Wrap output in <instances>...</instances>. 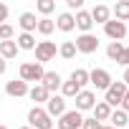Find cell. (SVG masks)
Returning a JSON list of instances; mask_svg holds the SVG:
<instances>
[{
	"mask_svg": "<svg viewBox=\"0 0 129 129\" xmlns=\"http://www.w3.org/2000/svg\"><path fill=\"white\" fill-rule=\"evenodd\" d=\"M28 126H30V129H53V121H51V116L46 114V109L33 106V109L28 111Z\"/></svg>",
	"mask_w": 129,
	"mask_h": 129,
	"instance_id": "obj_1",
	"label": "cell"
},
{
	"mask_svg": "<svg viewBox=\"0 0 129 129\" xmlns=\"http://www.w3.org/2000/svg\"><path fill=\"white\" fill-rule=\"evenodd\" d=\"M124 94H126V84H124V81H111V86L106 89V99H104V101L114 109V106H119V104H121Z\"/></svg>",
	"mask_w": 129,
	"mask_h": 129,
	"instance_id": "obj_2",
	"label": "cell"
},
{
	"mask_svg": "<svg viewBox=\"0 0 129 129\" xmlns=\"http://www.w3.org/2000/svg\"><path fill=\"white\" fill-rule=\"evenodd\" d=\"M43 66L41 63H36V61H30V63H20V81H41L43 79Z\"/></svg>",
	"mask_w": 129,
	"mask_h": 129,
	"instance_id": "obj_3",
	"label": "cell"
},
{
	"mask_svg": "<svg viewBox=\"0 0 129 129\" xmlns=\"http://www.w3.org/2000/svg\"><path fill=\"white\" fill-rule=\"evenodd\" d=\"M56 56V43L53 41H41V43H36V63H43L46 61H51Z\"/></svg>",
	"mask_w": 129,
	"mask_h": 129,
	"instance_id": "obj_4",
	"label": "cell"
},
{
	"mask_svg": "<svg viewBox=\"0 0 129 129\" xmlns=\"http://www.w3.org/2000/svg\"><path fill=\"white\" fill-rule=\"evenodd\" d=\"M81 124H84V116H81V111H66L63 116H58V129H81Z\"/></svg>",
	"mask_w": 129,
	"mask_h": 129,
	"instance_id": "obj_5",
	"label": "cell"
},
{
	"mask_svg": "<svg viewBox=\"0 0 129 129\" xmlns=\"http://www.w3.org/2000/svg\"><path fill=\"white\" fill-rule=\"evenodd\" d=\"M76 51L79 53H94L96 48H99V38L96 36H91V33H81L79 38H76Z\"/></svg>",
	"mask_w": 129,
	"mask_h": 129,
	"instance_id": "obj_6",
	"label": "cell"
},
{
	"mask_svg": "<svg viewBox=\"0 0 129 129\" xmlns=\"http://www.w3.org/2000/svg\"><path fill=\"white\" fill-rule=\"evenodd\" d=\"M46 114L53 119V116H63L66 114V99L63 96H48L46 101Z\"/></svg>",
	"mask_w": 129,
	"mask_h": 129,
	"instance_id": "obj_7",
	"label": "cell"
},
{
	"mask_svg": "<svg viewBox=\"0 0 129 129\" xmlns=\"http://www.w3.org/2000/svg\"><path fill=\"white\" fill-rule=\"evenodd\" d=\"M89 84H94L96 89H109L111 86V76H109V71H104V69H94V71H89Z\"/></svg>",
	"mask_w": 129,
	"mask_h": 129,
	"instance_id": "obj_8",
	"label": "cell"
},
{
	"mask_svg": "<svg viewBox=\"0 0 129 129\" xmlns=\"http://www.w3.org/2000/svg\"><path fill=\"white\" fill-rule=\"evenodd\" d=\"M104 33L111 38V41H121L126 36V23H119V20H109L104 23Z\"/></svg>",
	"mask_w": 129,
	"mask_h": 129,
	"instance_id": "obj_9",
	"label": "cell"
},
{
	"mask_svg": "<svg viewBox=\"0 0 129 129\" xmlns=\"http://www.w3.org/2000/svg\"><path fill=\"white\" fill-rule=\"evenodd\" d=\"M96 106V96H94V91H79V96H76V111H89V109H94Z\"/></svg>",
	"mask_w": 129,
	"mask_h": 129,
	"instance_id": "obj_10",
	"label": "cell"
},
{
	"mask_svg": "<svg viewBox=\"0 0 129 129\" xmlns=\"http://www.w3.org/2000/svg\"><path fill=\"white\" fill-rule=\"evenodd\" d=\"M61 84H63V81H61V76H58L56 71H46V74H43V79H41V86H43L48 94H51V91H56V89H61Z\"/></svg>",
	"mask_w": 129,
	"mask_h": 129,
	"instance_id": "obj_11",
	"label": "cell"
},
{
	"mask_svg": "<svg viewBox=\"0 0 129 129\" xmlns=\"http://www.w3.org/2000/svg\"><path fill=\"white\" fill-rule=\"evenodd\" d=\"M5 91H8V96H28V84L25 81H20V79H13V81H8L5 84Z\"/></svg>",
	"mask_w": 129,
	"mask_h": 129,
	"instance_id": "obj_12",
	"label": "cell"
},
{
	"mask_svg": "<svg viewBox=\"0 0 129 129\" xmlns=\"http://www.w3.org/2000/svg\"><path fill=\"white\" fill-rule=\"evenodd\" d=\"M74 23H76V28H79L81 33H91V28H94L91 13H86V10H79V13H76V18H74Z\"/></svg>",
	"mask_w": 129,
	"mask_h": 129,
	"instance_id": "obj_13",
	"label": "cell"
},
{
	"mask_svg": "<svg viewBox=\"0 0 129 129\" xmlns=\"http://www.w3.org/2000/svg\"><path fill=\"white\" fill-rule=\"evenodd\" d=\"M91 111H94V119H96V121H106V119L111 116V111H114V109H111L106 101H96V106H94Z\"/></svg>",
	"mask_w": 129,
	"mask_h": 129,
	"instance_id": "obj_14",
	"label": "cell"
},
{
	"mask_svg": "<svg viewBox=\"0 0 129 129\" xmlns=\"http://www.w3.org/2000/svg\"><path fill=\"white\" fill-rule=\"evenodd\" d=\"M56 28H58V30H63V33H71V30L76 28L74 15H71V13H61V15H58V20H56Z\"/></svg>",
	"mask_w": 129,
	"mask_h": 129,
	"instance_id": "obj_15",
	"label": "cell"
},
{
	"mask_svg": "<svg viewBox=\"0 0 129 129\" xmlns=\"http://www.w3.org/2000/svg\"><path fill=\"white\" fill-rule=\"evenodd\" d=\"M109 15H111V10L106 5H94V10H91V20L94 23H109L111 20Z\"/></svg>",
	"mask_w": 129,
	"mask_h": 129,
	"instance_id": "obj_16",
	"label": "cell"
},
{
	"mask_svg": "<svg viewBox=\"0 0 129 129\" xmlns=\"http://www.w3.org/2000/svg\"><path fill=\"white\" fill-rule=\"evenodd\" d=\"M15 46H18V51H33L36 48V38L30 33H20L15 38Z\"/></svg>",
	"mask_w": 129,
	"mask_h": 129,
	"instance_id": "obj_17",
	"label": "cell"
},
{
	"mask_svg": "<svg viewBox=\"0 0 129 129\" xmlns=\"http://www.w3.org/2000/svg\"><path fill=\"white\" fill-rule=\"evenodd\" d=\"M0 56H3L5 61H8V58H15V56H18L15 41H0Z\"/></svg>",
	"mask_w": 129,
	"mask_h": 129,
	"instance_id": "obj_18",
	"label": "cell"
},
{
	"mask_svg": "<svg viewBox=\"0 0 129 129\" xmlns=\"http://www.w3.org/2000/svg\"><path fill=\"white\" fill-rule=\"evenodd\" d=\"M114 20H119V23H124V20H129V0H119V3L114 5Z\"/></svg>",
	"mask_w": 129,
	"mask_h": 129,
	"instance_id": "obj_19",
	"label": "cell"
},
{
	"mask_svg": "<svg viewBox=\"0 0 129 129\" xmlns=\"http://www.w3.org/2000/svg\"><path fill=\"white\" fill-rule=\"evenodd\" d=\"M18 23H20L23 33H33V30H36V25H38V20H36V15H33V13H23Z\"/></svg>",
	"mask_w": 129,
	"mask_h": 129,
	"instance_id": "obj_20",
	"label": "cell"
},
{
	"mask_svg": "<svg viewBox=\"0 0 129 129\" xmlns=\"http://www.w3.org/2000/svg\"><path fill=\"white\" fill-rule=\"evenodd\" d=\"M28 96H30V101H36V104H41V101H48V91L41 86V84H36L33 89H28Z\"/></svg>",
	"mask_w": 129,
	"mask_h": 129,
	"instance_id": "obj_21",
	"label": "cell"
},
{
	"mask_svg": "<svg viewBox=\"0 0 129 129\" xmlns=\"http://www.w3.org/2000/svg\"><path fill=\"white\" fill-rule=\"evenodd\" d=\"M79 91H84V89H79V86H76L71 79L61 84V96H63V99H71V96L76 99V96H79Z\"/></svg>",
	"mask_w": 129,
	"mask_h": 129,
	"instance_id": "obj_22",
	"label": "cell"
},
{
	"mask_svg": "<svg viewBox=\"0 0 129 129\" xmlns=\"http://www.w3.org/2000/svg\"><path fill=\"white\" fill-rule=\"evenodd\" d=\"M121 53H124V43H121V41H111V43L106 46V56H109V61H119Z\"/></svg>",
	"mask_w": 129,
	"mask_h": 129,
	"instance_id": "obj_23",
	"label": "cell"
},
{
	"mask_svg": "<svg viewBox=\"0 0 129 129\" xmlns=\"http://www.w3.org/2000/svg\"><path fill=\"white\" fill-rule=\"evenodd\" d=\"M36 30H38L41 36H51V33L56 30V20H48V18H41V20H38V25H36Z\"/></svg>",
	"mask_w": 129,
	"mask_h": 129,
	"instance_id": "obj_24",
	"label": "cell"
},
{
	"mask_svg": "<svg viewBox=\"0 0 129 129\" xmlns=\"http://www.w3.org/2000/svg\"><path fill=\"white\" fill-rule=\"evenodd\" d=\"M71 81H74L79 89H84V86L89 84V71H86V69H76V71L71 74Z\"/></svg>",
	"mask_w": 129,
	"mask_h": 129,
	"instance_id": "obj_25",
	"label": "cell"
},
{
	"mask_svg": "<svg viewBox=\"0 0 129 129\" xmlns=\"http://www.w3.org/2000/svg\"><path fill=\"white\" fill-rule=\"evenodd\" d=\"M109 121L114 124V129H124V126H126V114H124L121 109H119V111H111Z\"/></svg>",
	"mask_w": 129,
	"mask_h": 129,
	"instance_id": "obj_26",
	"label": "cell"
},
{
	"mask_svg": "<svg viewBox=\"0 0 129 129\" xmlns=\"http://www.w3.org/2000/svg\"><path fill=\"white\" fill-rule=\"evenodd\" d=\"M58 53H61V58H66V61H71L74 56H76V46H74V41H66L61 48H58Z\"/></svg>",
	"mask_w": 129,
	"mask_h": 129,
	"instance_id": "obj_27",
	"label": "cell"
},
{
	"mask_svg": "<svg viewBox=\"0 0 129 129\" xmlns=\"http://www.w3.org/2000/svg\"><path fill=\"white\" fill-rule=\"evenodd\" d=\"M36 8H38V13H41V15H48V13H53V10H56V0H38Z\"/></svg>",
	"mask_w": 129,
	"mask_h": 129,
	"instance_id": "obj_28",
	"label": "cell"
},
{
	"mask_svg": "<svg viewBox=\"0 0 129 129\" xmlns=\"http://www.w3.org/2000/svg\"><path fill=\"white\" fill-rule=\"evenodd\" d=\"M13 36H15L13 25H8V23H3V25H0V41H13Z\"/></svg>",
	"mask_w": 129,
	"mask_h": 129,
	"instance_id": "obj_29",
	"label": "cell"
},
{
	"mask_svg": "<svg viewBox=\"0 0 129 129\" xmlns=\"http://www.w3.org/2000/svg\"><path fill=\"white\" fill-rule=\"evenodd\" d=\"M99 126H101V124H99L94 116H91V119H84V124H81V129H99Z\"/></svg>",
	"mask_w": 129,
	"mask_h": 129,
	"instance_id": "obj_30",
	"label": "cell"
},
{
	"mask_svg": "<svg viewBox=\"0 0 129 129\" xmlns=\"http://www.w3.org/2000/svg\"><path fill=\"white\" fill-rule=\"evenodd\" d=\"M116 63H121V66H124V69L129 66V46H124V53L119 56V61H116Z\"/></svg>",
	"mask_w": 129,
	"mask_h": 129,
	"instance_id": "obj_31",
	"label": "cell"
},
{
	"mask_svg": "<svg viewBox=\"0 0 129 129\" xmlns=\"http://www.w3.org/2000/svg\"><path fill=\"white\" fill-rule=\"evenodd\" d=\"M119 106H121V111H124V114H129V89H126V94H124V99H121V104H119Z\"/></svg>",
	"mask_w": 129,
	"mask_h": 129,
	"instance_id": "obj_32",
	"label": "cell"
},
{
	"mask_svg": "<svg viewBox=\"0 0 129 129\" xmlns=\"http://www.w3.org/2000/svg\"><path fill=\"white\" fill-rule=\"evenodd\" d=\"M5 20H8V5H5V3H0V25H3Z\"/></svg>",
	"mask_w": 129,
	"mask_h": 129,
	"instance_id": "obj_33",
	"label": "cell"
},
{
	"mask_svg": "<svg viewBox=\"0 0 129 129\" xmlns=\"http://www.w3.org/2000/svg\"><path fill=\"white\" fill-rule=\"evenodd\" d=\"M66 5H69L71 10H81V5H84V0H66Z\"/></svg>",
	"mask_w": 129,
	"mask_h": 129,
	"instance_id": "obj_34",
	"label": "cell"
},
{
	"mask_svg": "<svg viewBox=\"0 0 129 129\" xmlns=\"http://www.w3.org/2000/svg\"><path fill=\"white\" fill-rule=\"evenodd\" d=\"M5 69H8V63H5V58H3V56H0V76L5 74Z\"/></svg>",
	"mask_w": 129,
	"mask_h": 129,
	"instance_id": "obj_35",
	"label": "cell"
},
{
	"mask_svg": "<svg viewBox=\"0 0 129 129\" xmlns=\"http://www.w3.org/2000/svg\"><path fill=\"white\" fill-rule=\"evenodd\" d=\"M121 81H124V84H126V89H129V66L124 69V79H121Z\"/></svg>",
	"mask_w": 129,
	"mask_h": 129,
	"instance_id": "obj_36",
	"label": "cell"
},
{
	"mask_svg": "<svg viewBox=\"0 0 129 129\" xmlns=\"http://www.w3.org/2000/svg\"><path fill=\"white\" fill-rule=\"evenodd\" d=\"M99 129H114V126H104V124H101V126H99Z\"/></svg>",
	"mask_w": 129,
	"mask_h": 129,
	"instance_id": "obj_37",
	"label": "cell"
},
{
	"mask_svg": "<svg viewBox=\"0 0 129 129\" xmlns=\"http://www.w3.org/2000/svg\"><path fill=\"white\" fill-rule=\"evenodd\" d=\"M0 129H8V126H3V124H0Z\"/></svg>",
	"mask_w": 129,
	"mask_h": 129,
	"instance_id": "obj_38",
	"label": "cell"
},
{
	"mask_svg": "<svg viewBox=\"0 0 129 129\" xmlns=\"http://www.w3.org/2000/svg\"><path fill=\"white\" fill-rule=\"evenodd\" d=\"M20 129H30V126H20Z\"/></svg>",
	"mask_w": 129,
	"mask_h": 129,
	"instance_id": "obj_39",
	"label": "cell"
},
{
	"mask_svg": "<svg viewBox=\"0 0 129 129\" xmlns=\"http://www.w3.org/2000/svg\"><path fill=\"white\" fill-rule=\"evenodd\" d=\"M126 30H129V28H126Z\"/></svg>",
	"mask_w": 129,
	"mask_h": 129,
	"instance_id": "obj_40",
	"label": "cell"
}]
</instances>
